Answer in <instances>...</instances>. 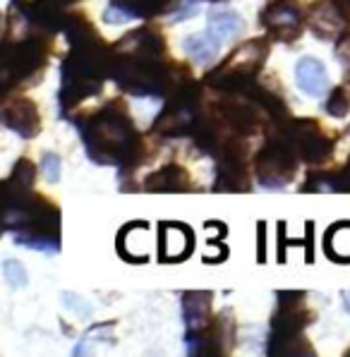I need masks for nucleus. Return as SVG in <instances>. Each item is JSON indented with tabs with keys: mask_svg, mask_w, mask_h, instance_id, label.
Here are the masks:
<instances>
[{
	"mask_svg": "<svg viewBox=\"0 0 350 357\" xmlns=\"http://www.w3.org/2000/svg\"><path fill=\"white\" fill-rule=\"evenodd\" d=\"M0 115H3V123L13 132H17L22 139H31V137H36L41 130L39 108H36V103L31 101V98H24V96L5 98L3 108H0Z\"/></svg>",
	"mask_w": 350,
	"mask_h": 357,
	"instance_id": "1a4fd4ad",
	"label": "nucleus"
},
{
	"mask_svg": "<svg viewBox=\"0 0 350 357\" xmlns=\"http://www.w3.org/2000/svg\"><path fill=\"white\" fill-rule=\"evenodd\" d=\"M235 343V324L231 312H223L211 319L209 326L199 333H188L190 355H223Z\"/></svg>",
	"mask_w": 350,
	"mask_h": 357,
	"instance_id": "0eeeda50",
	"label": "nucleus"
},
{
	"mask_svg": "<svg viewBox=\"0 0 350 357\" xmlns=\"http://www.w3.org/2000/svg\"><path fill=\"white\" fill-rule=\"evenodd\" d=\"M34 180H36V166L29 158H20V161L15 163L13 175H10L3 185H8V188H13V190L31 192L34 190Z\"/></svg>",
	"mask_w": 350,
	"mask_h": 357,
	"instance_id": "b1692460",
	"label": "nucleus"
},
{
	"mask_svg": "<svg viewBox=\"0 0 350 357\" xmlns=\"http://www.w3.org/2000/svg\"><path fill=\"white\" fill-rule=\"evenodd\" d=\"M245 29V22L240 17L235 10L231 8H214L209 10V26H206V31H211L218 41H226V38H235L240 36Z\"/></svg>",
	"mask_w": 350,
	"mask_h": 357,
	"instance_id": "a211bd4d",
	"label": "nucleus"
},
{
	"mask_svg": "<svg viewBox=\"0 0 350 357\" xmlns=\"http://www.w3.org/2000/svg\"><path fill=\"white\" fill-rule=\"evenodd\" d=\"M113 51L118 56H130V58H163L166 43H163V38L156 29L139 26L137 31H130L128 36L120 38Z\"/></svg>",
	"mask_w": 350,
	"mask_h": 357,
	"instance_id": "f8f14e48",
	"label": "nucleus"
},
{
	"mask_svg": "<svg viewBox=\"0 0 350 357\" xmlns=\"http://www.w3.org/2000/svg\"><path fill=\"white\" fill-rule=\"evenodd\" d=\"M195 250V235L185 223L163 221L158 226V259L166 264L183 261Z\"/></svg>",
	"mask_w": 350,
	"mask_h": 357,
	"instance_id": "9d476101",
	"label": "nucleus"
},
{
	"mask_svg": "<svg viewBox=\"0 0 350 357\" xmlns=\"http://www.w3.org/2000/svg\"><path fill=\"white\" fill-rule=\"evenodd\" d=\"M269 355H288V357H303L314 355L310 340L303 338V333H291V336H271L269 338Z\"/></svg>",
	"mask_w": 350,
	"mask_h": 357,
	"instance_id": "412c9836",
	"label": "nucleus"
},
{
	"mask_svg": "<svg viewBox=\"0 0 350 357\" xmlns=\"http://www.w3.org/2000/svg\"><path fill=\"white\" fill-rule=\"evenodd\" d=\"M125 233L132 238V243H118V252L125 261H132V264H144L149 261V223L146 221H135V223H128L123 228Z\"/></svg>",
	"mask_w": 350,
	"mask_h": 357,
	"instance_id": "dca6fc26",
	"label": "nucleus"
},
{
	"mask_svg": "<svg viewBox=\"0 0 350 357\" xmlns=\"http://www.w3.org/2000/svg\"><path fill=\"white\" fill-rule=\"evenodd\" d=\"M295 82L298 89L307 96H324L329 89V73H326L324 63L312 56H305L295 65Z\"/></svg>",
	"mask_w": 350,
	"mask_h": 357,
	"instance_id": "4468645a",
	"label": "nucleus"
},
{
	"mask_svg": "<svg viewBox=\"0 0 350 357\" xmlns=\"http://www.w3.org/2000/svg\"><path fill=\"white\" fill-rule=\"evenodd\" d=\"M312 321V312L305 300V293H293L283 290L278 295V310L271 321V336H291V333H303V328Z\"/></svg>",
	"mask_w": 350,
	"mask_h": 357,
	"instance_id": "6e6552de",
	"label": "nucleus"
},
{
	"mask_svg": "<svg viewBox=\"0 0 350 357\" xmlns=\"http://www.w3.org/2000/svg\"><path fill=\"white\" fill-rule=\"evenodd\" d=\"M350 108V101H348V94L343 86H336V89L331 91L329 101H326V113L331 115V118H346Z\"/></svg>",
	"mask_w": 350,
	"mask_h": 357,
	"instance_id": "bb28decb",
	"label": "nucleus"
},
{
	"mask_svg": "<svg viewBox=\"0 0 350 357\" xmlns=\"http://www.w3.org/2000/svg\"><path fill=\"white\" fill-rule=\"evenodd\" d=\"M298 151H295L291 137L286 135V128L276 130L269 137L266 146L254 158V175L264 188H283L293 180V173L298 168Z\"/></svg>",
	"mask_w": 350,
	"mask_h": 357,
	"instance_id": "20e7f679",
	"label": "nucleus"
},
{
	"mask_svg": "<svg viewBox=\"0 0 350 357\" xmlns=\"http://www.w3.org/2000/svg\"><path fill=\"white\" fill-rule=\"evenodd\" d=\"M305 22L312 31L324 41H336L346 34V24L343 15L338 13V8L333 5V0H319L305 13Z\"/></svg>",
	"mask_w": 350,
	"mask_h": 357,
	"instance_id": "9b49d317",
	"label": "nucleus"
},
{
	"mask_svg": "<svg viewBox=\"0 0 350 357\" xmlns=\"http://www.w3.org/2000/svg\"><path fill=\"white\" fill-rule=\"evenodd\" d=\"M341 298H343V307H346V312L350 314V290H343Z\"/></svg>",
	"mask_w": 350,
	"mask_h": 357,
	"instance_id": "473e14b6",
	"label": "nucleus"
},
{
	"mask_svg": "<svg viewBox=\"0 0 350 357\" xmlns=\"http://www.w3.org/2000/svg\"><path fill=\"white\" fill-rule=\"evenodd\" d=\"M89 343H108V345L116 343V336H113V321L98 324V326L89 328V331L84 333V338L79 340V345L75 348V355H84V350Z\"/></svg>",
	"mask_w": 350,
	"mask_h": 357,
	"instance_id": "393cba45",
	"label": "nucleus"
},
{
	"mask_svg": "<svg viewBox=\"0 0 350 357\" xmlns=\"http://www.w3.org/2000/svg\"><path fill=\"white\" fill-rule=\"evenodd\" d=\"M120 8L128 10L132 17H154L158 13L173 10V0H113Z\"/></svg>",
	"mask_w": 350,
	"mask_h": 357,
	"instance_id": "5701e85b",
	"label": "nucleus"
},
{
	"mask_svg": "<svg viewBox=\"0 0 350 357\" xmlns=\"http://www.w3.org/2000/svg\"><path fill=\"white\" fill-rule=\"evenodd\" d=\"M3 276H5V281L10 283V288H15V290L26 288V283H29L24 266H22L17 259H5L3 261Z\"/></svg>",
	"mask_w": 350,
	"mask_h": 357,
	"instance_id": "a878e982",
	"label": "nucleus"
},
{
	"mask_svg": "<svg viewBox=\"0 0 350 357\" xmlns=\"http://www.w3.org/2000/svg\"><path fill=\"white\" fill-rule=\"evenodd\" d=\"M216 190L226 192H248L250 173L248 161H221L216 170Z\"/></svg>",
	"mask_w": 350,
	"mask_h": 357,
	"instance_id": "6ab92c4d",
	"label": "nucleus"
},
{
	"mask_svg": "<svg viewBox=\"0 0 350 357\" xmlns=\"http://www.w3.org/2000/svg\"><path fill=\"white\" fill-rule=\"evenodd\" d=\"M338 41H341L338 43V58H341V65H343V70H346V75L350 79V36L343 34Z\"/></svg>",
	"mask_w": 350,
	"mask_h": 357,
	"instance_id": "7c9ffc66",
	"label": "nucleus"
},
{
	"mask_svg": "<svg viewBox=\"0 0 350 357\" xmlns=\"http://www.w3.org/2000/svg\"><path fill=\"white\" fill-rule=\"evenodd\" d=\"M261 24L266 26L271 38L283 43H293L303 34L305 13L295 0H273L261 13Z\"/></svg>",
	"mask_w": 350,
	"mask_h": 357,
	"instance_id": "423d86ee",
	"label": "nucleus"
},
{
	"mask_svg": "<svg viewBox=\"0 0 350 357\" xmlns=\"http://www.w3.org/2000/svg\"><path fill=\"white\" fill-rule=\"evenodd\" d=\"M286 135L291 137L298 156L303 158V161L312 163V166L324 163L326 158H331L333 139L321 132V128L314 120H291V123L286 125Z\"/></svg>",
	"mask_w": 350,
	"mask_h": 357,
	"instance_id": "39448f33",
	"label": "nucleus"
},
{
	"mask_svg": "<svg viewBox=\"0 0 350 357\" xmlns=\"http://www.w3.org/2000/svg\"><path fill=\"white\" fill-rule=\"evenodd\" d=\"M103 20H106V22H111V24H120V22H128V20H132V15H130L125 8H120V5L111 3V8H108L106 13H103Z\"/></svg>",
	"mask_w": 350,
	"mask_h": 357,
	"instance_id": "c756f323",
	"label": "nucleus"
},
{
	"mask_svg": "<svg viewBox=\"0 0 350 357\" xmlns=\"http://www.w3.org/2000/svg\"><path fill=\"white\" fill-rule=\"evenodd\" d=\"M269 56V46L264 38H254L235 51L223 60L221 65L211 73L206 79L218 91H231V94H243L254 84V75L264 65V58Z\"/></svg>",
	"mask_w": 350,
	"mask_h": 357,
	"instance_id": "f03ea898",
	"label": "nucleus"
},
{
	"mask_svg": "<svg viewBox=\"0 0 350 357\" xmlns=\"http://www.w3.org/2000/svg\"><path fill=\"white\" fill-rule=\"evenodd\" d=\"M60 156H56V153H43V158H41V173H43V178H46V183H51V185H56L60 183Z\"/></svg>",
	"mask_w": 350,
	"mask_h": 357,
	"instance_id": "cd10ccee",
	"label": "nucleus"
},
{
	"mask_svg": "<svg viewBox=\"0 0 350 357\" xmlns=\"http://www.w3.org/2000/svg\"><path fill=\"white\" fill-rule=\"evenodd\" d=\"M48 58V43L39 36L5 41L3 48V89L20 84H34Z\"/></svg>",
	"mask_w": 350,
	"mask_h": 357,
	"instance_id": "7ed1b4c3",
	"label": "nucleus"
},
{
	"mask_svg": "<svg viewBox=\"0 0 350 357\" xmlns=\"http://www.w3.org/2000/svg\"><path fill=\"white\" fill-rule=\"evenodd\" d=\"M223 41L211 34V31H204V34H190L185 36L183 48L188 53L190 60H195L197 65H209L211 60H216L218 48H221Z\"/></svg>",
	"mask_w": 350,
	"mask_h": 357,
	"instance_id": "aec40b11",
	"label": "nucleus"
},
{
	"mask_svg": "<svg viewBox=\"0 0 350 357\" xmlns=\"http://www.w3.org/2000/svg\"><path fill=\"white\" fill-rule=\"evenodd\" d=\"M79 130L84 135L91 161L118 163L125 173V170L137 168L144 158V142L137 135L123 101L103 106L86 123H79Z\"/></svg>",
	"mask_w": 350,
	"mask_h": 357,
	"instance_id": "f257e3e1",
	"label": "nucleus"
},
{
	"mask_svg": "<svg viewBox=\"0 0 350 357\" xmlns=\"http://www.w3.org/2000/svg\"><path fill=\"white\" fill-rule=\"evenodd\" d=\"M75 0H34L24 10V17L41 29H58L68 22V8Z\"/></svg>",
	"mask_w": 350,
	"mask_h": 357,
	"instance_id": "2eb2a0df",
	"label": "nucleus"
},
{
	"mask_svg": "<svg viewBox=\"0 0 350 357\" xmlns=\"http://www.w3.org/2000/svg\"><path fill=\"white\" fill-rule=\"evenodd\" d=\"M144 190L149 192H188L192 190V183H190L188 170L178 163H168L161 170L151 173L144 183Z\"/></svg>",
	"mask_w": 350,
	"mask_h": 357,
	"instance_id": "f3484780",
	"label": "nucleus"
},
{
	"mask_svg": "<svg viewBox=\"0 0 350 357\" xmlns=\"http://www.w3.org/2000/svg\"><path fill=\"white\" fill-rule=\"evenodd\" d=\"M321 188H331L336 192H350V158L331 175L314 173L310 183H305L303 190H321Z\"/></svg>",
	"mask_w": 350,
	"mask_h": 357,
	"instance_id": "4be33fe9",
	"label": "nucleus"
},
{
	"mask_svg": "<svg viewBox=\"0 0 350 357\" xmlns=\"http://www.w3.org/2000/svg\"><path fill=\"white\" fill-rule=\"evenodd\" d=\"M333 5H336L338 13L343 15V20L350 24V0H333Z\"/></svg>",
	"mask_w": 350,
	"mask_h": 357,
	"instance_id": "2f4dec72",
	"label": "nucleus"
},
{
	"mask_svg": "<svg viewBox=\"0 0 350 357\" xmlns=\"http://www.w3.org/2000/svg\"><path fill=\"white\" fill-rule=\"evenodd\" d=\"M63 305L68 307V310H73L75 314H79L82 319H89L91 317V305L75 293H63Z\"/></svg>",
	"mask_w": 350,
	"mask_h": 357,
	"instance_id": "c85d7f7f",
	"label": "nucleus"
},
{
	"mask_svg": "<svg viewBox=\"0 0 350 357\" xmlns=\"http://www.w3.org/2000/svg\"><path fill=\"white\" fill-rule=\"evenodd\" d=\"M211 305L214 293L211 290H188L183 295V317L188 324V333H199L211 324Z\"/></svg>",
	"mask_w": 350,
	"mask_h": 357,
	"instance_id": "ddd939ff",
	"label": "nucleus"
}]
</instances>
